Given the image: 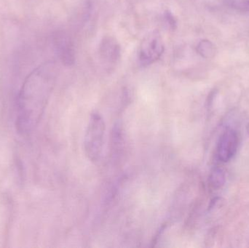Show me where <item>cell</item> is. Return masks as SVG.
Listing matches in <instances>:
<instances>
[{"mask_svg":"<svg viewBox=\"0 0 249 248\" xmlns=\"http://www.w3.org/2000/svg\"><path fill=\"white\" fill-rule=\"evenodd\" d=\"M55 46L63 64L65 66H72L75 56L74 45L70 36L64 32L57 33L55 37Z\"/></svg>","mask_w":249,"mask_h":248,"instance_id":"obj_5","label":"cell"},{"mask_svg":"<svg viewBox=\"0 0 249 248\" xmlns=\"http://www.w3.org/2000/svg\"><path fill=\"white\" fill-rule=\"evenodd\" d=\"M165 17H166V20H168V24L170 25L171 28H174L175 29L176 26H177V20L174 18L173 15L171 14L170 12H166L165 14Z\"/></svg>","mask_w":249,"mask_h":248,"instance_id":"obj_10","label":"cell"},{"mask_svg":"<svg viewBox=\"0 0 249 248\" xmlns=\"http://www.w3.org/2000/svg\"><path fill=\"white\" fill-rule=\"evenodd\" d=\"M197 52L199 55L206 59L213 58L216 55V50L215 45L208 39H203L199 42L197 46Z\"/></svg>","mask_w":249,"mask_h":248,"instance_id":"obj_7","label":"cell"},{"mask_svg":"<svg viewBox=\"0 0 249 248\" xmlns=\"http://www.w3.org/2000/svg\"><path fill=\"white\" fill-rule=\"evenodd\" d=\"M238 135L232 128H227L219 138L217 144V157L221 162L228 163L236 154Z\"/></svg>","mask_w":249,"mask_h":248,"instance_id":"obj_3","label":"cell"},{"mask_svg":"<svg viewBox=\"0 0 249 248\" xmlns=\"http://www.w3.org/2000/svg\"><path fill=\"white\" fill-rule=\"evenodd\" d=\"M57 72L56 63L47 61L26 77L18 98L17 126L20 132H28L37 123L53 87Z\"/></svg>","mask_w":249,"mask_h":248,"instance_id":"obj_1","label":"cell"},{"mask_svg":"<svg viewBox=\"0 0 249 248\" xmlns=\"http://www.w3.org/2000/svg\"><path fill=\"white\" fill-rule=\"evenodd\" d=\"M226 4L241 13H249V0H226Z\"/></svg>","mask_w":249,"mask_h":248,"instance_id":"obj_9","label":"cell"},{"mask_svg":"<svg viewBox=\"0 0 249 248\" xmlns=\"http://www.w3.org/2000/svg\"><path fill=\"white\" fill-rule=\"evenodd\" d=\"M165 48L159 32L149 33L143 39L139 51V61L142 66L156 62L163 54Z\"/></svg>","mask_w":249,"mask_h":248,"instance_id":"obj_2","label":"cell"},{"mask_svg":"<svg viewBox=\"0 0 249 248\" xmlns=\"http://www.w3.org/2000/svg\"><path fill=\"white\" fill-rule=\"evenodd\" d=\"M101 58L108 64L118 62L121 58V48L119 43L112 37H105L101 41L99 46Z\"/></svg>","mask_w":249,"mask_h":248,"instance_id":"obj_6","label":"cell"},{"mask_svg":"<svg viewBox=\"0 0 249 248\" xmlns=\"http://www.w3.org/2000/svg\"><path fill=\"white\" fill-rule=\"evenodd\" d=\"M247 132H248V133L249 135V123L248 124V125H247Z\"/></svg>","mask_w":249,"mask_h":248,"instance_id":"obj_11","label":"cell"},{"mask_svg":"<svg viewBox=\"0 0 249 248\" xmlns=\"http://www.w3.org/2000/svg\"><path fill=\"white\" fill-rule=\"evenodd\" d=\"M226 178L223 170L220 168H215L210 176V183L212 187L219 189L225 184Z\"/></svg>","mask_w":249,"mask_h":248,"instance_id":"obj_8","label":"cell"},{"mask_svg":"<svg viewBox=\"0 0 249 248\" xmlns=\"http://www.w3.org/2000/svg\"><path fill=\"white\" fill-rule=\"evenodd\" d=\"M103 134V122L99 116H96L91 121V125L89 126L86 142V144L89 146L88 150L89 151V154L93 156L94 158H96L100 152Z\"/></svg>","mask_w":249,"mask_h":248,"instance_id":"obj_4","label":"cell"}]
</instances>
